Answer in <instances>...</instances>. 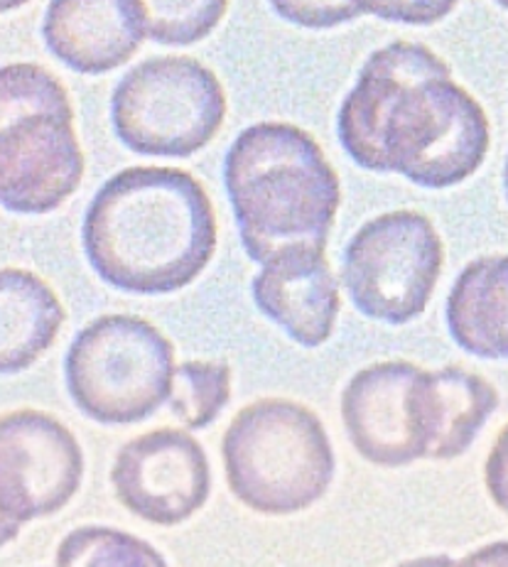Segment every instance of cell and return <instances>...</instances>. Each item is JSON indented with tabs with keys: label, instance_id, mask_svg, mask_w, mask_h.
<instances>
[{
	"label": "cell",
	"instance_id": "1",
	"mask_svg": "<svg viewBox=\"0 0 508 567\" xmlns=\"http://www.w3.org/2000/svg\"><path fill=\"white\" fill-rule=\"evenodd\" d=\"M336 133L356 165L427 189L465 183L491 143L479 101L452 79L443 56L417 42L369 56L339 109Z\"/></svg>",
	"mask_w": 508,
	"mask_h": 567
},
{
	"label": "cell",
	"instance_id": "2",
	"mask_svg": "<svg viewBox=\"0 0 508 567\" xmlns=\"http://www.w3.org/2000/svg\"><path fill=\"white\" fill-rule=\"evenodd\" d=\"M82 244L101 280L128 295H169L217 254V217L197 177L177 167H128L96 192Z\"/></svg>",
	"mask_w": 508,
	"mask_h": 567
},
{
	"label": "cell",
	"instance_id": "3",
	"mask_svg": "<svg viewBox=\"0 0 508 567\" xmlns=\"http://www.w3.org/2000/svg\"><path fill=\"white\" fill-rule=\"evenodd\" d=\"M224 183L243 248L256 264L296 246L326 248L342 189L308 131L292 123L241 131L226 155Z\"/></svg>",
	"mask_w": 508,
	"mask_h": 567
},
{
	"label": "cell",
	"instance_id": "4",
	"mask_svg": "<svg viewBox=\"0 0 508 567\" xmlns=\"http://www.w3.org/2000/svg\"><path fill=\"white\" fill-rule=\"evenodd\" d=\"M82 177L84 153L64 84L40 64L0 66V207L50 214Z\"/></svg>",
	"mask_w": 508,
	"mask_h": 567
},
{
	"label": "cell",
	"instance_id": "5",
	"mask_svg": "<svg viewBox=\"0 0 508 567\" xmlns=\"http://www.w3.org/2000/svg\"><path fill=\"white\" fill-rule=\"evenodd\" d=\"M234 496L263 516L310 508L334 480L330 435L308 405L263 399L236 413L221 442Z\"/></svg>",
	"mask_w": 508,
	"mask_h": 567
},
{
	"label": "cell",
	"instance_id": "6",
	"mask_svg": "<svg viewBox=\"0 0 508 567\" xmlns=\"http://www.w3.org/2000/svg\"><path fill=\"white\" fill-rule=\"evenodd\" d=\"M175 347L148 320L104 315L66 351V389L74 405L101 425H131L167 401Z\"/></svg>",
	"mask_w": 508,
	"mask_h": 567
},
{
	"label": "cell",
	"instance_id": "7",
	"mask_svg": "<svg viewBox=\"0 0 508 567\" xmlns=\"http://www.w3.org/2000/svg\"><path fill=\"white\" fill-rule=\"evenodd\" d=\"M224 116L221 82L191 56L145 60L121 79L111 99L118 141L148 157H191L211 143Z\"/></svg>",
	"mask_w": 508,
	"mask_h": 567
},
{
	"label": "cell",
	"instance_id": "8",
	"mask_svg": "<svg viewBox=\"0 0 508 567\" xmlns=\"http://www.w3.org/2000/svg\"><path fill=\"white\" fill-rule=\"evenodd\" d=\"M443 264L445 246L433 221L398 209L361 226L346 246L342 278L361 315L405 324L425 312Z\"/></svg>",
	"mask_w": 508,
	"mask_h": 567
},
{
	"label": "cell",
	"instance_id": "9",
	"mask_svg": "<svg viewBox=\"0 0 508 567\" xmlns=\"http://www.w3.org/2000/svg\"><path fill=\"white\" fill-rule=\"evenodd\" d=\"M82 476V447L56 417L32 408L0 415V514L18 524L54 516Z\"/></svg>",
	"mask_w": 508,
	"mask_h": 567
},
{
	"label": "cell",
	"instance_id": "10",
	"mask_svg": "<svg viewBox=\"0 0 508 567\" xmlns=\"http://www.w3.org/2000/svg\"><path fill=\"white\" fill-rule=\"evenodd\" d=\"M111 484L131 514L155 526H177L207 504L211 470L195 437L160 427L121 447Z\"/></svg>",
	"mask_w": 508,
	"mask_h": 567
},
{
	"label": "cell",
	"instance_id": "11",
	"mask_svg": "<svg viewBox=\"0 0 508 567\" xmlns=\"http://www.w3.org/2000/svg\"><path fill=\"white\" fill-rule=\"evenodd\" d=\"M421 367L381 361L361 369L342 393V421L349 442L376 467H405L421 460L411 391Z\"/></svg>",
	"mask_w": 508,
	"mask_h": 567
},
{
	"label": "cell",
	"instance_id": "12",
	"mask_svg": "<svg viewBox=\"0 0 508 567\" xmlns=\"http://www.w3.org/2000/svg\"><path fill=\"white\" fill-rule=\"evenodd\" d=\"M253 300L270 322L298 344L322 347L334 332L339 300L336 276L324 248L296 246L273 256L253 278Z\"/></svg>",
	"mask_w": 508,
	"mask_h": 567
},
{
	"label": "cell",
	"instance_id": "13",
	"mask_svg": "<svg viewBox=\"0 0 508 567\" xmlns=\"http://www.w3.org/2000/svg\"><path fill=\"white\" fill-rule=\"evenodd\" d=\"M411 405L421 460H455L499 408V391L465 367L417 369Z\"/></svg>",
	"mask_w": 508,
	"mask_h": 567
},
{
	"label": "cell",
	"instance_id": "14",
	"mask_svg": "<svg viewBox=\"0 0 508 567\" xmlns=\"http://www.w3.org/2000/svg\"><path fill=\"white\" fill-rule=\"evenodd\" d=\"M135 0H52L42 22L50 52L79 74H106L143 44Z\"/></svg>",
	"mask_w": 508,
	"mask_h": 567
},
{
	"label": "cell",
	"instance_id": "15",
	"mask_svg": "<svg viewBox=\"0 0 508 567\" xmlns=\"http://www.w3.org/2000/svg\"><path fill=\"white\" fill-rule=\"evenodd\" d=\"M66 312L40 276L22 268H0V373L30 369L48 351Z\"/></svg>",
	"mask_w": 508,
	"mask_h": 567
},
{
	"label": "cell",
	"instance_id": "16",
	"mask_svg": "<svg viewBox=\"0 0 508 567\" xmlns=\"http://www.w3.org/2000/svg\"><path fill=\"white\" fill-rule=\"evenodd\" d=\"M508 260L484 256L462 270L447 298V324L455 342L479 359L508 354Z\"/></svg>",
	"mask_w": 508,
	"mask_h": 567
},
{
	"label": "cell",
	"instance_id": "17",
	"mask_svg": "<svg viewBox=\"0 0 508 567\" xmlns=\"http://www.w3.org/2000/svg\"><path fill=\"white\" fill-rule=\"evenodd\" d=\"M173 415L189 430L209 427L231 401V369L224 361H185L173 369L167 393Z\"/></svg>",
	"mask_w": 508,
	"mask_h": 567
},
{
	"label": "cell",
	"instance_id": "18",
	"mask_svg": "<svg viewBox=\"0 0 508 567\" xmlns=\"http://www.w3.org/2000/svg\"><path fill=\"white\" fill-rule=\"evenodd\" d=\"M143 30L160 44L187 48L209 38L229 10V0H135Z\"/></svg>",
	"mask_w": 508,
	"mask_h": 567
},
{
	"label": "cell",
	"instance_id": "19",
	"mask_svg": "<svg viewBox=\"0 0 508 567\" xmlns=\"http://www.w3.org/2000/svg\"><path fill=\"white\" fill-rule=\"evenodd\" d=\"M56 565H165V558L148 543L131 536V533L84 526L72 530L60 543Z\"/></svg>",
	"mask_w": 508,
	"mask_h": 567
},
{
	"label": "cell",
	"instance_id": "20",
	"mask_svg": "<svg viewBox=\"0 0 508 567\" xmlns=\"http://www.w3.org/2000/svg\"><path fill=\"white\" fill-rule=\"evenodd\" d=\"M276 13L292 25L330 30L361 18L354 0H270Z\"/></svg>",
	"mask_w": 508,
	"mask_h": 567
},
{
	"label": "cell",
	"instance_id": "21",
	"mask_svg": "<svg viewBox=\"0 0 508 567\" xmlns=\"http://www.w3.org/2000/svg\"><path fill=\"white\" fill-rule=\"evenodd\" d=\"M459 0H354L361 16H376L403 25H433L445 20Z\"/></svg>",
	"mask_w": 508,
	"mask_h": 567
},
{
	"label": "cell",
	"instance_id": "22",
	"mask_svg": "<svg viewBox=\"0 0 508 567\" xmlns=\"http://www.w3.org/2000/svg\"><path fill=\"white\" fill-rule=\"evenodd\" d=\"M20 526H22V524H18V520H13V518H8V516L0 514V548L8 546L10 540L18 538Z\"/></svg>",
	"mask_w": 508,
	"mask_h": 567
},
{
	"label": "cell",
	"instance_id": "23",
	"mask_svg": "<svg viewBox=\"0 0 508 567\" xmlns=\"http://www.w3.org/2000/svg\"><path fill=\"white\" fill-rule=\"evenodd\" d=\"M28 3H30V0H0V16L10 13V10H15V8L28 6Z\"/></svg>",
	"mask_w": 508,
	"mask_h": 567
},
{
	"label": "cell",
	"instance_id": "24",
	"mask_svg": "<svg viewBox=\"0 0 508 567\" xmlns=\"http://www.w3.org/2000/svg\"><path fill=\"white\" fill-rule=\"evenodd\" d=\"M499 3H501V6H506V0H499Z\"/></svg>",
	"mask_w": 508,
	"mask_h": 567
}]
</instances>
